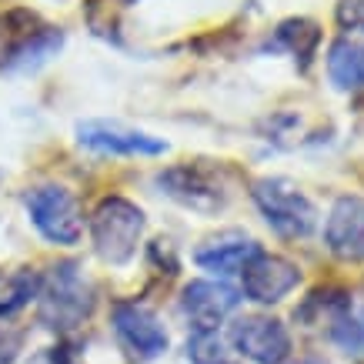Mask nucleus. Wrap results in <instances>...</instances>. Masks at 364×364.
<instances>
[{"instance_id":"1","label":"nucleus","mask_w":364,"mask_h":364,"mask_svg":"<svg viewBox=\"0 0 364 364\" xmlns=\"http://www.w3.org/2000/svg\"><path fill=\"white\" fill-rule=\"evenodd\" d=\"M144 234V210L127 198H104L90 214V241L100 261L107 264H127Z\"/></svg>"},{"instance_id":"4","label":"nucleus","mask_w":364,"mask_h":364,"mask_svg":"<svg viewBox=\"0 0 364 364\" xmlns=\"http://www.w3.org/2000/svg\"><path fill=\"white\" fill-rule=\"evenodd\" d=\"M27 214H31V224L41 231V237H47L50 244H70L80 241L84 234V218H80L77 198L70 194L60 184H41V188L27 191Z\"/></svg>"},{"instance_id":"9","label":"nucleus","mask_w":364,"mask_h":364,"mask_svg":"<svg viewBox=\"0 0 364 364\" xmlns=\"http://www.w3.org/2000/svg\"><path fill=\"white\" fill-rule=\"evenodd\" d=\"M301 284V267L287 257L261 251L241 271V294L254 304H277Z\"/></svg>"},{"instance_id":"21","label":"nucleus","mask_w":364,"mask_h":364,"mask_svg":"<svg viewBox=\"0 0 364 364\" xmlns=\"http://www.w3.org/2000/svg\"><path fill=\"white\" fill-rule=\"evenodd\" d=\"M31 364H74L70 358H67V351H41L37 358H31Z\"/></svg>"},{"instance_id":"2","label":"nucleus","mask_w":364,"mask_h":364,"mask_svg":"<svg viewBox=\"0 0 364 364\" xmlns=\"http://www.w3.org/2000/svg\"><path fill=\"white\" fill-rule=\"evenodd\" d=\"M251 198L261 210V218L267 221V228L281 237H308L318 224V210L308 200V194L287 177L254 181Z\"/></svg>"},{"instance_id":"10","label":"nucleus","mask_w":364,"mask_h":364,"mask_svg":"<svg viewBox=\"0 0 364 364\" xmlns=\"http://www.w3.org/2000/svg\"><path fill=\"white\" fill-rule=\"evenodd\" d=\"M237 304H241V294L224 281H191L181 294V311L194 324V331H218V324Z\"/></svg>"},{"instance_id":"6","label":"nucleus","mask_w":364,"mask_h":364,"mask_svg":"<svg viewBox=\"0 0 364 364\" xmlns=\"http://www.w3.org/2000/svg\"><path fill=\"white\" fill-rule=\"evenodd\" d=\"M77 144L94 151V154H111V157L167 154V141H161V137H154L147 131H137V127H127L121 121H80Z\"/></svg>"},{"instance_id":"3","label":"nucleus","mask_w":364,"mask_h":364,"mask_svg":"<svg viewBox=\"0 0 364 364\" xmlns=\"http://www.w3.org/2000/svg\"><path fill=\"white\" fill-rule=\"evenodd\" d=\"M94 308V284L77 264H57L41 281V321L54 331H70Z\"/></svg>"},{"instance_id":"18","label":"nucleus","mask_w":364,"mask_h":364,"mask_svg":"<svg viewBox=\"0 0 364 364\" xmlns=\"http://www.w3.org/2000/svg\"><path fill=\"white\" fill-rule=\"evenodd\" d=\"M188 361L191 364H224V341L218 331H194L188 338Z\"/></svg>"},{"instance_id":"15","label":"nucleus","mask_w":364,"mask_h":364,"mask_svg":"<svg viewBox=\"0 0 364 364\" xmlns=\"http://www.w3.org/2000/svg\"><path fill=\"white\" fill-rule=\"evenodd\" d=\"M60 44H64V33L54 27H41L33 37H27L21 47H14L7 54V67L11 70H33V67L47 64L60 50Z\"/></svg>"},{"instance_id":"7","label":"nucleus","mask_w":364,"mask_h":364,"mask_svg":"<svg viewBox=\"0 0 364 364\" xmlns=\"http://www.w3.org/2000/svg\"><path fill=\"white\" fill-rule=\"evenodd\" d=\"M114 334L134 361H154L167 351V331L157 321L154 311H147L144 304L134 301H117L111 311Z\"/></svg>"},{"instance_id":"14","label":"nucleus","mask_w":364,"mask_h":364,"mask_svg":"<svg viewBox=\"0 0 364 364\" xmlns=\"http://www.w3.org/2000/svg\"><path fill=\"white\" fill-rule=\"evenodd\" d=\"M318 44H321V27L314 21H304V17H291V21L277 23L274 37L267 41L271 50H287V54L301 57V67L311 64Z\"/></svg>"},{"instance_id":"19","label":"nucleus","mask_w":364,"mask_h":364,"mask_svg":"<svg viewBox=\"0 0 364 364\" xmlns=\"http://www.w3.org/2000/svg\"><path fill=\"white\" fill-rule=\"evenodd\" d=\"M338 23H341L344 31L364 33V0H341L338 4Z\"/></svg>"},{"instance_id":"11","label":"nucleus","mask_w":364,"mask_h":364,"mask_svg":"<svg viewBox=\"0 0 364 364\" xmlns=\"http://www.w3.org/2000/svg\"><path fill=\"white\" fill-rule=\"evenodd\" d=\"M324 244L341 261H364V198H338L324 221Z\"/></svg>"},{"instance_id":"16","label":"nucleus","mask_w":364,"mask_h":364,"mask_svg":"<svg viewBox=\"0 0 364 364\" xmlns=\"http://www.w3.org/2000/svg\"><path fill=\"white\" fill-rule=\"evenodd\" d=\"M37 294H41V277L33 271H23V267L0 271V321L27 308Z\"/></svg>"},{"instance_id":"20","label":"nucleus","mask_w":364,"mask_h":364,"mask_svg":"<svg viewBox=\"0 0 364 364\" xmlns=\"http://www.w3.org/2000/svg\"><path fill=\"white\" fill-rule=\"evenodd\" d=\"M21 341L23 334L14 331L11 324H0V364H14L21 354Z\"/></svg>"},{"instance_id":"5","label":"nucleus","mask_w":364,"mask_h":364,"mask_svg":"<svg viewBox=\"0 0 364 364\" xmlns=\"http://www.w3.org/2000/svg\"><path fill=\"white\" fill-rule=\"evenodd\" d=\"M157 188L171 200L184 204L200 214H214L228 204V184L221 181V171L208 164H177L157 174Z\"/></svg>"},{"instance_id":"13","label":"nucleus","mask_w":364,"mask_h":364,"mask_svg":"<svg viewBox=\"0 0 364 364\" xmlns=\"http://www.w3.org/2000/svg\"><path fill=\"white\" fill-rule=\"evenodd\" d=\"M328 77L338 90H364V44L351 37H338L328 50Z\"/></svg>"},{"instance_id":"17","label":"nucleus","mask_w":364,"mask_h":364,"mask_svg":"<svg viewBox=\"0 0 364 364\" xmlns=\"http://www.w3.org/2000/svg\"><path fill=\"white\" fill-rule=\"evenodd\" d=\"M331 341L348 354H364V308H348L331 321Z\"/></svg>"},{"instance_id":"8","label":"nucleus","mask_w":364,"mask_h":364,"mask_svg":"<svg viewBox=\"0 0 364 364\" xmlns=\"http://www.w3.org/2000/svg\"><path fill=\"white\" fill-rule=\"evenodd\" d=\"M231 348L251 364H284L291 354V334L281 321L251 314L231 324Z\"/></svg>"},{"instance_id":"12","label":"nucleus","mask_w":364,"mask_h":364,"mask_svg":"<svg viewBox=\"0 0 364 364\" xmlns=\"http://www.w3.org/2000/svg\"><path fill=\"white\" fill-rule=\"evenodd\" d=\"M257 254H261V244L254 241V237H247L241 231H228V234L210 237L204 247H198L194 261H198V267L210 271V274L228 277V274H241Z\"/></svg>"}]
</instances>
